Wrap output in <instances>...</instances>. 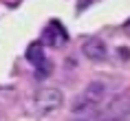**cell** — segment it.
Returning a JSON list of instances; mask_svg holds the SVG:
<instances>
[{
    "instance_id": "obj_4",
    "label": "cell",
    "mask_w": 130,
    "mask_h": 121,
    "mask_svg": "<svg viewBox=\"0 0 130 121\" xmlns=\"http://www.w3.org/2000/svg\"><path fill=\"white\" fill-rule=\"evenodd\" d=\"M82 95L88 101H93V103H99V101L106 97V84H104V81H90L88 86L84 88Z\"/></svg>"
},
{
    "instance_id": "obj_1",
    "label": "cell",
    "mask_w": 130,
    "mask_h": 121,
    "mask_svg": "<svg viewBox=\"0 0 130 121\" xmlns=\"http://www.w3.org/2000/svg\"><path fill=\"white\" fill-rule=\"evenodd\" d=\"M64 103V93L57 88H42L35 95V108L40 114H51L55 110H60Z\"/></svg>"
},
{
    "instance_id": "obj_8",
    "label": "cell",
    "mask_w": 130,
    "mask_h": 121,
    "mask_svg": "<svg viewBox=\"0 0 130 121\" xmlns=\"http://www.w3.org/2000/svg\"><path fill=\"white\" fill-rule=\"evenodd\" d=\"M73 121H86V119H79V117H77V119H73Z\"/></svg>"
},
{
    "instance_id": "obj_3",
    "label": "cell",
    "mask_w": 130,
    "mask_h": 121,
    "mask_svg": "<svg viewBox=\"0 0 130 121\" xmlns=\"http://www.w3.org/2000/svg\"><path fill=\"white\" fill-rule=\"evenodd\" d=\"M82 53H84V57H88L90 62H104L108 57V48H106V44H104L99 38H90V40L84 42Z\"/></svg>"
},
{
    "instance_id": "obj_7",
    "label": "cell",
    "mask_w": 130,
    "mask_h": 121,
    "mask_svg": "<svg viewBox=\"0 0 130 121\" xmlns=\"http://www.w3.org/2000/svg\"><path fill=\"white\" fill-rule=\"evenodd\" d=\"M99 121H123V117H119V114H108V117H102Z\"/></svg>"
},
{
    "instance_id": "obj_5",
    "label": "cell",
    "mask_w": 130,
    "mask_h": 121,
    "mask_svg": "<svg viewBox=\"0 0 130 121\" xmlns=\"http://www.w3.org/2000/svg\"><path fill=\"white\" fill-rule=\"evenodd\" d=\"M27 62L33 66H42L44 64V44L42 42H33L27 48Z\"/></svg>"
},
{
    "instance_id": "obj_6",
    "label": "cell",
    "mask_w": 130,
    "mask_h": 121,
    "mask_svg": "<svg viewBox=\"0 0 130 121\" xmlns=\"http://www.w3.org/2000/svg\"><path fill=\"white\" fill-rule=\"evenodd\" d=\"M95 108H97V103H93V101H88L84 95H79V97H75L71 110L75 114H86V112H90V110H95Z\"/></svg>"
},
{
    "instance_id": "obj_2",
    "label": "cell",
    "mask_w": 130,
    "mask_h": 121,
    "mask_svg": "<svg viewBox=\"0 0 130 121\" xmlns=\"http://www.w3.org/2000/svg\"><path fill=\"white\" fill-rule=\"evenodd\" d=\"M66 40H69V35H66V31H64V27H62L60 22H48L46 29H44V33H42V44H46V46H62V44H66Z\"/></svg>"
}]
</instances>
